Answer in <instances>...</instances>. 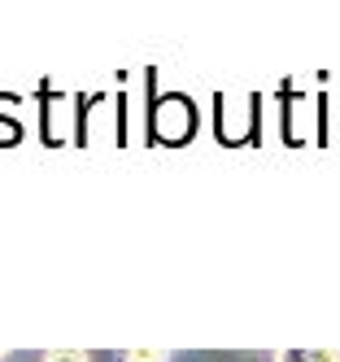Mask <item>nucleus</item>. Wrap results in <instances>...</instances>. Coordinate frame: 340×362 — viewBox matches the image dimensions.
Wrapping results in <instances>:
<instances>
[{
  "label": "nucleus",
  "instance_id": "obj_1",
  "mask_svg": "<svg viewBox=\"0 0 340 362\" xmlns=\"http://www.w3.org/2000/svg\"><path fill=\"white\" fill-rule=\"evenodd\" d=\"M279 362H340V349H283Z\"/></svg>",
  "mask_w": 340,
  "mask_h": 362
},
{
  "label": "nucleus",
  "instance_id": "obj_3",
  "mask_svg": "<svg viewBox=\"0 0 340 362\" xmlns=\"http://www.w3.org/2000/svg\"><path fill=\"white\" fill-rule=\"evenodd\" d=\"M48 362H88V354L83 349H52Z\"/></svg>",
  "mask_w": 340,
  "mask_h": 362
},
{
  "label": "nucleus",
  "instance_id": "obj_2",
  "mask_svg": "<svg viewBox=\"0 0 340 362\" xmlns=\"http://www.w3.org/2000/svg\"><path fill=\"white\" fill-rule=\"evenodd\" d=\"M127 362H170L166 349H127Z\"/></svg>",
  "mask_w": 340,
  "mask_h": 362
}]
</instances>
